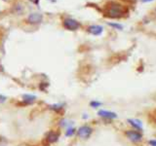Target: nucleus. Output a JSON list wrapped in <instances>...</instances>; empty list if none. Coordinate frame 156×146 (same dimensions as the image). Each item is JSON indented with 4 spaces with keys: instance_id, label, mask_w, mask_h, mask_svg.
I'll use <instances>...</instances> for the list:
<instances>
[{
    "instance_id": "f257e3e1",
    "label": "nucleus",
    "mask_w": 156,
    "mask_h": 146,
    "mask_svg": "<svg viewBox=\"0 0 156 146\" xmlns=\"http://www.w3.org/2000/svg\"><path fill=\"white\" fill-rule=\"evenodd\" d=\"M124 14L123 11V7L120 4L116 2L110 1L105 5V15L109 18H121Z\"/></svg>"
},
{
    "instance_id": "f03ea898",
    "label": "nucleus",
    "mask_w": 156,
    "mask_h": 146,
    "mask_svg": "<svg viewBox=\"0 0 156 146\" xmlns=\"http://www.w3.org/2000/svg\"><path fill=\"white\" fill-rule=\"evenodd\" d=\"M92 133H93V129L91 127L87 126V125L81 126L77 129V135L81 139H88L90 136H91Z\"/></svg>"
},
{
    "instance_id": "7ed1b4c3",
    "label": "nucleus",
    "mask_w": 156,
    "mask_h": 146,
    "mask_svg": "<svg viewBox=\"0 0 156 146\" xmlns=\"http://www.w3.org/2000/svg\"><path fill=\"white\" fill-rule=\"evenodd\" d=\"M125 135L128 138L129 140H131L132 142H141L143 140V135L141 131H133V129H129L126 131Z\"/></svg>"
},
{
    "instance_id": "20e7f679",
    "label": "nucleus",
    "mask_w": 156,
    "mask_h": 146,
    "mask_svg": "<svg viewBox=\"0 0 156 146\" xmlns=\"http://www.w3.org/2000/svg\"><path fill=\"white\" fill-rule=\"evenodd\" d=\"M63 27L69 30H76L77 28H79L80 23L73 19H65L63 21Z\"/></svg>"
},
{
    "instance_id": "39448f33",
    "label": "nucleus",
    "mask_w": 156,
    "mask_h": 146,
    "mask_svg": "<svg viewBox=\"0 0 156 146\" xmlns=\"http://www.w3.org/2000/svg\"><path fill=\"white\" fill-rule=\"evenodd\" d=\"M42 20H43V17H42L41 14H38V13L30 14L27 18L28 23H39L42 22Z\"/></svg>"
},
{
    "instance_id": "423d86ee",
    "label": "nucleus",
    "mask_w": 156,
    "mask_h": 146,
    "mask_svg": "<svg viewBox=\"0 0 156 146\" xmlns=\"http://www.w3.org/2000/svg\"><path fill=\"white\" fill-rule=\"evenodd\" d=\"M98 115L101 118L105 119H116L117 118V114L111 111H106V110H100L98 112Z\"/></svg>"
},
{
    "instance_id": "0eeeda50",
    "label": "nucleus",
    "mask_w": 156,
    "mask_h": 146,
    "mask_svg": "<svg viewBox=\"0 0 156 146\" xmlns=\"http://www.w3.org/2000/svg\"><path fill=\"white\" fill-rule=\"evenodd\" d=\"M59 137H60V135H59L58 133H56V131H49V133H47L46 141L48 143H55V142L58 141Z\"/></svg>"
},
{
    "instance_id": "6e6552de",
    "label": "nucleus",
    "mask_w": 156,
    "mask_h": 146,
    "mask_svg": "<svg viewBox=\"0 0 156 146\" xmlns=\"http://www.w3.org/2000/svg\"><path fill=\"white\" fill-rule=\"evenodd\" d=\"M88 31L90 32L91 34L93 35H96V36H98V35H101L103 33V27H101V25H91V27H88Z\"/></svg>"
},
{
    "instance_id": "1a4fd4ad",
    "label": "nucleus",
    "mask_w": 156,
    "mask_h": 146,
    "mask_svg": "<svg viewBox=\"0 0 156 146\" xmlns=\"http://www.w3.org/2000/svg\"><path fill=\"white\" fill-rule=\"evenodd\" d=\"M127 122H128L132 127L137 129V131H141V129H143V123L138 119H128Z\"/></svg>"
},
{
    "instance_id": "9d476101",
    "label": "nucleus",
    "mask_w": 156,
    "mask_h": 146,
    "mask_svg": "<svg viewBox=\"0 0 156 146\" xmlns=\"http://www.w3.org/2000/svg\"><path fill=\"white\" fill-rule=\"evenodd\" d=\"M23 103H25V104H32V103L36 101V96L33 95L25 94V95L23 96Z\"/></svg>"
},
{
    "instance_id": "9b49d317",
    "label": "nucleus",
    "mask_w": 156,
    "mask_h": 146,
    "mask_svg": "<svg viewBox=\"0 0 156 146\" xmlns=\"http://www.w3.org/2000/svg\"><path fill=\"white\" fill-rule=\"evenodd\" d=\"M49 108H50L51 110H53V111L59 112L63 108V104H61V103H55V104L49 105Z\"/></svg>"
},
{
    "instance_id": "f8f14e48",
    "label": "nucleus",
    "mask_w": 156,
    "mask_h": 146,
    "mask_svg": "<svg viewBox=\"0 0 156 146\" xmlns=\"http://www.w3.org/2000/svg\"><path fill=\"white\" fill-rule=\"evenodd\" d=\"M70 125H72V122L69 121V120L67 119H63L60 121V126L63 127V128H70Z\"/></svg>"
},
{
    "instance_id": "ddd939ff",
    "label": "nucleus",
    "mask_w": 156,
    "mask_h": 146,
    "mask_svg": "<svg viewBox=\"0 0 156 146\" xmlns=\"http://www.w3.org/2000/svg\"><path fill=\"white\" fill-rule=\"evenodd\" d=\"M75 133V129L74 128H67V131H65V135L67 136H72Z\"/></svg>"
},
{
    "instance_id": "4468645a",
    "label": "nucleus",
    "mask_w": 156,
    "mask_h": 146,
    "mask_svg": "<svg viewBox=\"0 0 156 146\" xmlns=\"http://www.w3.org/2000/svg\"><path fill=\"white\" fill-rule=\"evenodd\" d=\"M101 102L97 101V100H93L90 102V106L93 107V108H98L99 106H101Z\"/></svg>"
},
{
    "instance_id": "2eb2a0df",
    "label": "nucleus",
    "mask_w": 156,
    "mask_h": 146,
    "mask_svg": "<svg viewBox=\"0 0 156 146\" xmlns=\"http://www.w3.org/2000/svg\"><path fill=\"white\" fill-rule=\"evenodd\" d=\"M108 25H110V27L116 28V29H119V30H122L123 29V25H119V23H109Z\"/></svg>"
},
{
    "instance_id": "dca6fc26",
    "label": "nucleus",
    "mask_w": 156,
    "mask_h": 146,
    "mask_svg": "<svg viewBox=\"0 0 156 146\" xmlns=\"http://www.w3.org/2000/svg\"><path fill=\"white\" fill-rule=\"evenodd\" d=\"M6 100H7V98H6L5 96H2V95H0V103H4Z\"/></svg>"
},
{
    "instance_id": "f3484780",
    "label": "nucleus",
    "mask_w": 156,
    "mask_h": 146,
    "mask_svg": "<svg viewBox=\"0 0 156 146\" xmlns=\"http://www.w3.org/2000/svg\"><path fill=\"white\" fill-rule=\"evenodd\" d=\"M149 145L150 146H156V139H151V140H149Z\"/></svg>"
},
{
    "instance_id": "a211bd4d",
    "label": "nucleus",
    "mask_w": 156,
    "mask_h": 146,
    "mask_svg": "<svg viewBox=\"0 0 156 146\" xmlns=\"http://www.w3.org/2000/svg\"><path fill=\"white\" fill-rule=\"evenodd\" d=\"M30 1L34 2V3H38V1H39V0H30Z\"/></svg>"
},
{
    "instance_id": "6ab92c4d",
    "label": "nucleus",
    "mask_w": 156,
    "mask_h": 146,
    "mask_svg": "<svg viewBox=\"0 0 156 146\" xmlns=\"http://www.w3.org/2000/svg\"><path fill=\"white\" fill-rule=\"evenodd\" d=\"M150 1H153V0H143V2H150Z\"/></svg>"
}]
</instances>
